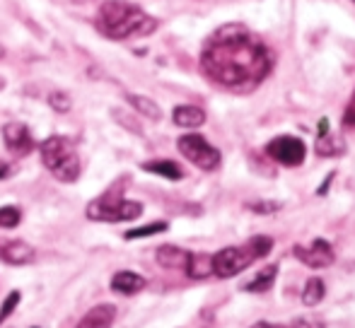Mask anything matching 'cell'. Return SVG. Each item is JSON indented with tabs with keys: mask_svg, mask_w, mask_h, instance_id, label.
Here are the masks:
<instances>
[{
	"mask_svg": "<svg viewBox=\"0 0 355 328\" xmlns=\"http://www.w3.org/2000/svg\"><path fill=\"white\" fill-rule=\"evenodd\" d=\"M273 53L259 34L239 22L218 27L201 51V71L215 84L232 92H252L268 78Z\"/></svg>",
	"mask_w": 355,
	"mask_h": 328,
	"instance_id": "obj_1",
	"label": "cell"
},
{
	"mask_svg": "<svg viewBox=\"0 0 355 328\" xmlns=\"http://www.w3.org/2000/svg\"><path fill=\"white\" fill-rule=\"evenodd\" d=\"M97 29L109 39L148 37L157 29V19L128 0H107L99 8Z\"/></svg>",
	"mask_w": 355,
	"mask_h": 328,
	"instance_id": "obj_2",
	"label": "cell"
},
{
	"mask_svg": "<svg viewBox=\"0 0 355 328\" xmlns=\"http://www.w3.org/2000/svg\"><path fill=\"white\" fill-rule=\"evenodd\" d=\"M42 152V162L58 181L63 183H73L78 181L80 172H83V164H80V157L75 152V145L71 138L63 136H51L42 143L39 147Z\"/></svg>",
	"mask_w": 355,
	"mask_h": 328,
	"instance_id": "obj_3",
	"label": "cell"
},
{
	"mask_svg": "<svg viewBox=\"0 0 355 328\" xmlns=\"http://www.w3.org/2000/svg\"><path fill=\"white\" fill-rule=\"evenodd\" d=\"M87 220L92 222H131L143 215V206L138 201H126L114 191L94 198L85 210Z\"/></svg>",
	"mask_w": 355,
	"mask_h": 328,
	"instance_id": "obj_4",
	"label": "cell"
},
{
	"mask_svg": "<svg viewBox=\"0 0 355 328\" xmlns=\"http://www.w3.org/2000/svg\"><path fill=\"white\" fill-rule=\"evenodd\" d=\"M254 261H259V253L254 251V246H227L223 251L213 253V275L218 277H234L242 271H247Z\"/></svg>",
	"mask_w": 355,
	"mask_h": 328,
	"instance_id": "obj_5",
	"label": "cell"
},
{
	"mask_svg": "<svg viewBox=\"0 0 355 328\" xmlns=\"http://www.w3.org/2000/svg\"><path fill=\"white\" fill-rule=\"evenodd\" d=\"M177 147L189 162L196 164V167L203 169V172H213V169H218L220 160H223V157H220V150H215L211 143H208L203 136H198V133L182 136L177 140Z\"/></svg>",
	"mask_w": 355,
	"mask_h": 328,
	"instance_id": "obj_6",
	"label": "cell"
},
{
	"mask_svg": "<svg viewBox=\"0 0 355 328\" xmlns=\"http://www.w3.org/2000/svg\"><path fill=\"white\" fill-rule=\"evenodd\" d=\"M266 155L278 164H283V167H297V164L304 162L307 147L295 136H278L266 145Z\"/></svg>",
	"mask_w": 355,
	"mask_h": 328,
	"instance_id": "obj_7",
	"label": "cell"
},
{
	"mask_svg": "<svg viewBox=\"0 0 355 328\" xmlns=\"http://www.w3.org/2000/svg\"><path fill=\"white\" fill-rule=\"evenodd\" d=\"M293 253H295V258L302 261L307 268H327V266H331L334 258H336L334 256L331 244L324 239H314L312 244H307V246H295Z\"/></svg>",
	"mask_w": 355,
	"mask_h": 328,
	"instance_id": "obj_8",
	"label": "cell"
},
{
	"mask_svg": "<svg viewBox=\"0 0 355 328\" xmlns=\"http://www.w3.org/2000/svg\"><path fill=\"white\" fill-rule=\"evenodd\" d=\"M3 140H5V147H8L12 155L24 157L34 150V138L24 123H17V121L8 123V126L3 128Z\"/></svg>",
	"mask_w": 355,
	"mask_h": 328,
	"instance_id": "obj_9",
	"label": "cell"
},
{
	"mask_svg": "<svg viewBox=\"0 0 355 328\" xmlns=\"http://www.w3.org/2000/svg\"><path fill=\"white\" fill-rule=\"evenodd\" d=\"M0 258L8 266H29L37 261V248L29 246L27 242H8L0 248Z\"/></svg>",
	"mask_w": 355,
	"mask_h": 328,
	"instance_id": "obj_10",
	"label": "cell"
},
{
	"mask_svg": "<svg viewBox=\"0 0 355 328\" xmlns=\"http://www.w3.org/2000/svg\"><path fill=\"white\" fill-rule=\"evenodd\" d=\"M116 307L114 304H97L80 319V324L75 328H112L116 321Z\"/></svg>",
	"mask_w": 355,
	"mask_h": 328,
	"instance_id": "obj_11",
	"label": "cell"
},
{
	"mask_svg": "<svg viewBox=\"0 0 355 328\" xmlns=\"http://www.w3.org/2000/svg\"><path fill=\"white\" fill-rule=\"evenodd\" d=\"M346 152V143L341 138L329 133V118L319 121V140H317V155L319 157H338Z\"/></svg>",
	"mask_w": 355,
	"mask_h": 328,
	"instance_id": "obj_12",
	"label": "cell"
},
{
	"mask_svg": "<svg viewBox=\"0 0 355 328\" xmlns=\"http://www.w3.org/2000/svg\"><path fill=\"white\" fill-rule=\"evenodd\" d=\"M145 285H148L145 277L133 271H119V273H114V277H112V290L116 292V295H126V297L138 295Z\"/></svg>",
	"mask_w": 355,
	"mask_h": 328,
	"instance_id": "obj_13",
	"label": "cell"
},
{
	"mask_svg": "<svg viewBox=\"0 0 355 328\" xmlns=\"http://www.w3.org/2000/svg\"><path fill=\"white\" fill-rule=\"evenodd\" d=\"M155 258L162 268H169V271H184L189 263V251H184L182 246L174 244H164L155 251Z\"/></svg>",
	"mask_w": 355,
	"mask_h": 328,
	"instance_id": "obj_14",
	"label": "cell"
},
{
	"mask_svg": "<svg viewBox=\"0 0 355 328\" xmlns=\"http://www.w3.org/2000/svg\"><path fill=\"white\" fill-rule=\"evenodd\" d=\"M172 121L179 128H201L206 123V111L201 107H191V104H182L172 111Z\"/></svg>",
	"mask_w": 355,
	"mask_h": 328,
	"instance_id": "obj_15",
	"label": "cell"
},
{
	"mask_svg": "<svg viewBox=\"0 0 355 328\" xmlns=\"http://www.w3.org/2000/svg\"><path fill=\"white\" fill-rule=\"evenodd\" d=\"M184 271L191 280H206L213 275V256L211 253H189V263Z\"/></svg>",
	"mask_w": 355,
	"mask_h": 328,
	"instance_id": "obj_16",
	"label": "cell"
},
{
	"mask_svg": "<svg viewBox=\"0 0 355 328\" xmlns=\"http://www.w3.org/2000/svg\"><path fill=\"white\" fill-rule=\"evenodd\" d=\"M143 169H145V172H150V174H157V176L169 179V181H179V179H184V169L179 167L177 162H172V160L145 162V164H143Z\"/></svg>",
	"mask_w": 355,
	"mask_h": 328,
	"instance_id": "obj_17",
	"label": "cell"
},
{
	"mask_svg": "<svg viewBox=\"0 0 355 328\" xmlns=\"http://www.w3.org/2000/svg\"><path fill=\"white\" fill-rule=\"evenodd\" d=\"M276 275H278V266H266V268H261L247 285H242V290L244 292H266V290H271V285L276 282Z\"/></svg>",
	"mask_w": 355,
	"mask_h": 328,
	"instance_id": "obj_18",
	"label": "cell"
},
{
	"mask_svg": "<svg viewBox=\"0 0 355 328\" xmlns=\"http://www.w3.org/2000/svg\"><path fill=\"white\" fill-rule=\"evenodd\" d=\"M126 99L141 116L150 118V121H159V118H162V109H159L157 102H153L150 97H143V94H126Z\"/></svg>",
	"mask_w": 355,
	"mask_h": 328,
	"instance_id": "obj_19",
	"label": "cell"
},
{
	"mask_svg": "<svg viewBox=\"0 0 355 328\" xmlns=\"http://www.w3.org/2000/svg\"><path fill=\"white\" fill-rule=\"evenodd\" d=\"M324 295H327V287H324V282L319 280V277H309L307 285H304L302 290V302L307 307H314L319 304V302L324 300Z\"/></svg>",
	"mask_w": 355,
	"mask_h": 328,
	"instance_id": "obj_20",
	"label": "cell"
},
{
	"mask_svg": "<svg viewBox=\"0 0 355 328\" xmlns=\"http://www.w3.org/2000/svg\"><path fill=\"white\" fill-rule=\"evenodd\" d=\"M167 222H150V225H143V227H136V230H128L126 239H145V237H153V235H159V232H167Z\"/></svg>",
	"mask_w": 355,
	"mask_h": 328,
	"instance_id": "obj_21",
	"label": "cell"
},
{
	"mask_svg": "<svg viewBox=\"0 0 355 328\" xmlns=\"http://www.w3.org/2000/svg\"><path fill=\"white\" fill-rule=\"evenodd\" d=\"M19 220H22V210H19V208H15V206L0 208V227H3V230H12V227H17Z\"/></svg>",
	"mask_w": 355,
	"mask_h": 328,
	"instance_id": "obj_22",
	"label": "cell"
},
{
	"mask_svg": "<svg viewBox=\"0 0 355 328\" xmlns=\"http://www.w3.org/2000/svg\"><path fill=\"white\" fill-rule=\"evenodd\" d=\"M49 107H51L53 111H58V113H68V111H71V107H73V99L68 97L66 92H51V94H49Z\"/></svg>",
	"mask_w": 355,
	"mask_h": 328,
	"instance_id": "obj_23",
	"label": "cell"
},
{
	"mask_svg": "<svg viewBox=\"0 0 355 328\" xmlns=\"http://www.w3.org/2000/svg\"><path fill=\"white\" fill-rule=\"evenodd\" d=\"M19 300H22V295H19L17 290H12V292H10V295H8V297H5L3 307H0V326H3V321L8 319V316L12 314L15 309H17Z\"/></svg>",
	"mask_w": 355,
	"mask_h": 328,
	"instance_id": "obj_24",
	"label": "cell"
},
{
	"mask_svg": "<svg viewBox=\"0 0 355 328\" xmlns=\"http://www.w3.org/2000/svg\"><path fill=\"white\" fill-rule=\"evenodd\" d=\"M290 328H324V324L319 319H312V316H300L290 324Z\"/></svg>",
	"mask_w": 355,
	"mask_h": 328,
	"instance_id": "obj_25",
	"label": "cell"
},
{
	"mask_svg": "<svg viewBox=\"0 0 355 328\" xmlns=\"http://www.w3.org/2000/svg\"><path fill=\"white\" fill-rule=\"evenodd\" d=\"M343 123H346L348 128H355V92H353L351 102H348L346 111H343Z\"/></svg>",
	"mask_w": 355,
	"mask_h": 328,
	"instance_id": "obj_26",
	"label": "cell"
},
{
	"mask_svg": "<svg viewBox=\"0 0 355 328\" xmlns=\"http://www.w3.org/2000/svg\"><path fill=\"white\" fill-rule=\"evenodd\" d=\"M252 208L254 212H276V210H281V203H252Z\"/></svg>",
	"mask_w": 355,
	"mask_h": 328,
	"instance_id": "obj_27",
	"label": "cell"
},
{
	"mask_svg": "<svg viewBox=\"0 0 355 328\" xmlns=\"http://www.w3.org/2000/svg\"><path fill=\"white\" fill-rule=\"evenodd\" d=\"M15 174V167L10 162H5V160H0V181L3 179H10Z\"/></svg>",
	"mask_w": 355,
	"mask_h": 328,
	"instance_id": "obj_28",
	"label": "cell"
},
{
	"mask_svg": "<svg viewBox=\"0 0 355 328\" xmlns=\"http://www.w3.org/2000/svg\"><path fill=\"white\" fill-rule=\"evenodd\" d=\"M252 328H285V326H278V324H268V321H259V324H254Z\"/></svg>",
	"mask_w": 355,
	"mask_h": 328,
	"instance_id": "obj_29",
	"label": "cell"
},
{
	"mask_svg": "<svg viewBox=\"0 0 355 328\" xmlns=\"http://www.w3.org/2000/svg\"><path fill=\"white\" fill-rule=\"evenodd\" d=\"M5 56V48H3V44H0V58H3Z\"/></svg>",
	"mask_w": 355,
	"mask_h": 328,
	"instance_id": "obj_30",
	"label": "cell"
}]
</instances>
